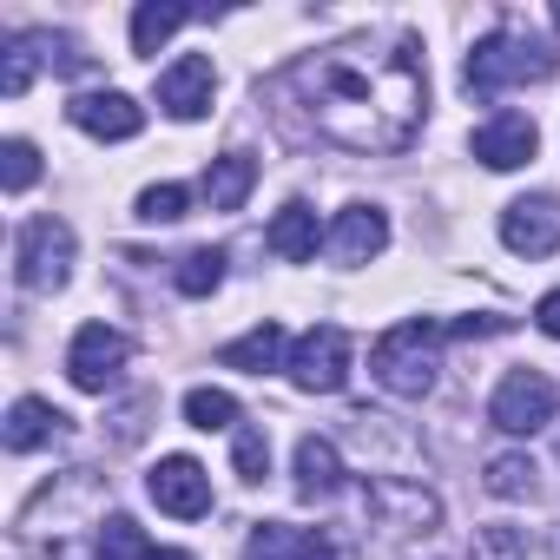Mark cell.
<instances>
[{
  "mask_svg": "<svg viewBox=\"0 0 560 560\" xmlns=\"http://www.w3.org/2000/svg\"><path fill=\"white\" fill-rule=\"evenodd\" d=\"M145 494H152L172 521H205V514H211V475H205L191 455H165V462L145 475Z\"/></svg>",
  "mask_w": 560,
  "mask_h": 560,
  "instance_id": "cell-9",
  "label": "cell"
},
{
  "mask_svg": "<svg viewBox=\"0 0 560 560\" xmlns=\"http://www.w3.org/2000/svg\"><path fill=\"white\" fill-rule=\"evenodd\" d=\"M317 211L304 205V198H291L284 211L270 218V231H264V244H270V257H284V264H304V257H317Z\"/></svg>",
  "mask_w": 560,
  "mask_h": 560,
  "instance_id": "cell-17",
  "label": "cell"
},
{
  "mask_svg": "<svg viewBox=\"0 0 560 560\" xmlns=\"http://www.w3.org/2000/svg\"><path fill=\"white\" fill-rule=\"evenodd\" d=\"M211 86H218L211 60H205V54H185V60H172V67L159 73V106H165L172 119H205V113H211Z\"/></svg>",
  "mask_w": 560,
  "mask_h": 560,
  "instance_id": "cell-12",
  "label": "cell"
},
{
  "mask_svg": "<svg viewBox=\"0 0 560 560\" xmlns=\"http://www.w3.org/2000/svg\"><path fill=\"white\" fill-rule=\"evenodd\" d=\"M152 547H145V534L126 521V514H113L106 527H100V560H145Z\"/></svg>",
  "mask_w": 560,
  "mask_h": 560,
  "instance_id": "cell-28",
  "label": "cell"
},
{
  "mask_svg": "<svg viewBox=\"0 0 560 560\" xmlns=\"http://www.w3.org/2000/svg\"><path fill=\"white\" fill-rule=\"evenodd\" d=\"M60 435H67V416H60L54 402L21 396V402L8 409V455H34V448H47V442H60Z\"/></svg>",
  "mask_w": 560,
  "mask_h": 560,
  "instance_id": "cell-16",
  "label": "cell"
},
{
  "mask_svg": "<svg viewBox=\"0 0 560 560\" xmlns=\"http://www.w3.org/2000/svg\"><path fill=\"white\" fill-rule=\"evenodd\" d=\"M291 86L304 93L311 126L363 159L402 152L422 132L429 113V60L416 34L396 40H343L330 54H311L291 67Z\"/></svg>",
  "mask_w": 560,
  "mask_h": 560,
  "instance_id": "cell-1",
  "label": "cell"
},
{
  "mask_svg": "<svg viewBox=\"0 0 560 560\" xmlns=\"http://www.w3.org/2000/svg\"><path fill=\"white\" fill-rule=\"evenodd\" d=\"M172 277H178V291H185V298H211V291L224 284V250L198 244V250H185V257H178V270H172Z\"/></svg>",
  "mask_w": 560,
  "mask_h": 560,
  "instance_id": "cell-22",
  "label": "cell"
},
{
  "mask_svg": "<svg viewBox=\"0 0 560 560\" xmlns=\"http://www.w3.org/2000/svg\"><path fill=\"white\" fill-rule=\"evenodd\" d=\"M126 357H132V343H126L119 330H106V324H86V330L73 337V350H67V376H73V389H86V396H106V389L119 383Z\"/></svg>",
  "mask_w": 560,
  "mask_h": 560,
  "instance_id": "cell-8",
  "label": "cell"
},
{
  "mask_svg": "<svg viewBox=\"0 0 560 560\" xmlns=\"http://www.w3.org/2000/svg\"><path fill=\"white\" fill-rule=\"evenodd\" d=\"M250 560H270V553H250Z\"/></svg>",
  "mask_w": 560,
  "mask_h": 560,
  "instance_id": "cell-36",
  "label": "cell"
},
{
  "mask_svg": "<svg viewBox=\"0 0 560 560\" xmlns=\"http://www.w3.org/2000/svg\"><path fill=\"white\" fill-rule=\"evenodd\" d=\"M250 185H257V159H250V152H224V159L205 165V198H211V211H244Z\"/></svg>",
  "mask_w": 560,
  "mask_h": 560,
  "instance_id": "cell-19",
  "label": "cell"
},
{
  "mask_svg": "<svg viewBox=\"0 0 560 560\" xmlns=\"http://www.w3.org/2000/svg\"><path fill=\"white\" fill-rule=\"evenodd\" d=\"M501 330H514L508 317H462V324H448V337H501Z\"/></svg>",
  "mask_w": 560,
  "mask_h": 560,
  "instance_id": "cell-32",
  "label": "cell"
},
{
  "mask_svg": "<svg viewBox=\"0 0 560 560\" xmlns=\"http://www.w3.org/2000/svg\"><path fill=\"white\" fill-rule=\"evenodd\" d=\"M534 324H540V337H560V291H547L534 304Z\"/></svg>",
  "mask_w": 560,
  "mask_h": 560,
  "instance_id": "cell-33",
  "label": "cell"
},
{
  "mask_svg": "<svg viewBox=\"0 0 560 560\" xmlns=\"http://www.w3.org/2000/svg\"><path fill=\"white\" fill-rule=\"evenodd\" d=\"M501 244L514 257H553L560 250V198L534 191V198H514L501 211Z\"/></svg>",
  "mask_w": 560,
  "mask_h": 560,
  "instance_id": "cell-10",
  "label": "cell"
},
{
  "mask_svg": "<svg viewBox=\"0 0 560 560\" xmlns=\"http://www.w3.org/2000/svg\"><path fill=\"white\" fill-rule=\"evenodd\" d=\"M14 277L27 291H60L73 277V224L67 218H27L14 237Z\"/></svg>",
  "mask_w": 560,
  "mask_h": 560,
  "instance_id": "cell-4",
  "label": "cell"
},
{
  "mask_svg": "<svg viewBox=\"0 0 560 560\" xmlns=\"http://www.w3.org/2000/svg\"><path fill=\"white\" fill-rule=\"evenodd\" d=\"M553 67H560V54H553L547 40L521 34V27H494L488 40L468 47V60H462V86H468L475 100H488V93H501V86L553 80Z\"/></svg>",
  "mask_w": 560,
  "mask_h": 560,
  "instance_id": "cell-2",
  "label": "cell"
},
{
  "mask_svg": "<svg viewBox=\"0 0 560 560\" xmlns=\"http://www.w3.org/2000/svg\"><path fill=\"white\" fill-rule=\"evenodd\" d=\"M250 553H291V560H350V540H337L330 527H277V521H264V527H250Z\"/></svg>",
  "mask_w": 560,
  "mask_h": 560,
  "instance_id": "cell-14",
  "label": "cell"
},
{
  "mask_svg": "<svg viewBox=\"0 0 560 560\" xmlns=\"http://www.w3.org/2000/svg\"><path fill=\"white\" fill-rule=\"evenodd\" d=\"M218 363H224V370H244V376H264V370L284 363V330L264 317L257 330H244L237 343H224V350H218Z\"/></svg>",
  "mask_w": 560,
  "mask_h": 560,
  "instance_id": "cell-20",
  "label": "cell"
},
{
  "mask_svg": "<svg viewBox=\"0 0 560 560\" xmlns=\"http://www.w3.org/2000/svg\"><path fill=\"white\" fill-rule=\"evenodd\" d=\"M185 422L205 429V435H211V429H237V396H231V389H191V396H185Z\"/></svg>",
  "mask_w": 560,
  "mask_h": 560,
  "instance_id": "cell-23",
  "label": "cell"
},
{
  "mask_svg": "<svg viewBox=\"0 0 560 560\" xmlns=\"http://www.w3.org/2000/svg\"><path fill=\"white\" fill-rule=\"evenodd\" d=\"M553 376L547 370H508L501 383H494V396H488V422L501 429V435H540L547 422H553Z\"/></svg>",
  "mask_w": 560,
  "mask_h": 560,
  "instance_id": "cell-5",
  "label": "cell"
},
{
  "mask_svg": "<svg viewBox=\"0 0 560 560\" xmlns=\"http://www.w3.org/2000/svg\"><path fill=\"white\" fill-rule=\"evenodd\" d=\"M231 468H237V481H264L270 475V435L264 429H237L231 435Z\"/></svg>",
  "mask_w": 560,
  "mask_h": 560,
  "instance_id": "cell-25",
  "label": "cell"
},
{
  "mask_svg": "<svg viewBox=\"0 0 560 560\" xmlns=\"http://www.w3.org/2000/svg\"><path fill=\"white\" fill-rule=\"evenodd\" d=\"M383 244H389V218H383L376 205H350V211L330 224L337 264H370V257H383Z\"/></svg>",
  "mask_w": 560,
  "mask_h": 560,
  "instance_id": "cell-15",
  "label": "cell"
},
{
  "mask_svg": "<svg viewBox=\"0 0 560 560\" xmlns=\"http://www.w3.org/2000/svg\"><path fill=\"white\" fill-rule=\"evenodd\" d=\"M34 40L47 47L54 73H86V54H80V40H73V34H34Z\"/></svg>",
  "mask_w": 560,
  "mask_h": 560,
  "instance_id": "cell-31",
  "label": "cell"
},
{
  "mask_svg": "<svg viewBox=\"0 0 560 560\" xmlns=\"http://www.w3.org/2000/svg\"><path fill=\"white\" fill-rule=\"evenodd\" d=\"M363 508L383 534H429L442 527V501L422 488V481H402V475H376L363 488Z\"/></svg>",
  "mask_w": 560,
  "mask_h": 560,
  "instance_id": "cell-7",
  "label": "cell"
},
{
  "mask_svg": "<svg viewBox=\"0 0 560 560\" xmlns=\"http://www.w3.org/2000/svg\"><path fill=\"white\" fill-rule=\"evenodd\" d=\"M185 205H191L185 185H145V191H139V218H145V224H178Z\"/></svg>",
  "mask_w": 560,
  "mask_h": 560,
  "instance_id": "cell-27",
  "label": "cell"
},
{
  "mask_svg": "<svg viewBox=\"0 0 560 560\" xmlns=\"http://www.w3.org/2000/svg\"><path fill=\"white\" fill-rule=\"evenodd\" d=\"M534 475H540V468H534L527 455H494V462H488V494H501V501H527V494L540 488Z\"/></svg>",
  "mask_w": 560,
  "mask_h": 560,
  "instance_id": "cell-24",
  "label": "cell"
},
{
  "mask_svg": "<svg viewBox=\"0 0 560 560\" xmlns=\"http://www.w3.org/2000/svg\"><path fill=\"white\" fill-rule=\"evenodd\" d=\"M553 27H560V8H553Z\"/></svg>",
  "mask_w": 560,
  "mask_h": 560,
  "instance_id": "cell-35",
  "label": "cell"
},
{
  "mask_svg": "<svg viewBox=\"0 0 560 560\" xmlns=\"http://www.w3.org/2000/svg\"><path fill=\"white\" fill-rule=\"evenodd\" d=\"M34 34H21V40H8V67H0V93H8V100H21L27 86H34Z\"/></svg>",
  "mask_w": 560,
  "mask_h": 560,
  "instance_id": "cell-29",
  "label": "cell"
},
{
  "mask_svg": "<svg viewBox=\"0 0 560 560\" xmlns=\"http://www.w3.org/2000/svg\"><path fill=\"white\" fill-rule=\"evenodd\" d=\"M67 119L80 132H93V139H139V126H145V113H139L132 93H80L67 106Z\"/></svg>",
  "mask_w": 560,
  "mask_h": 560,
  "instance_id": "cell-13",
  "label": "cell"
},
{
  "mask_svg": "<svg viewBox=\"0 0 560 560\" xmlns=\"http://www.w3.org/2000/svg\"><path fill=\"white\" fill-rule=\"evenodd\" d=\"M442 324L435 317H409V324H396V330H383L376 337V350H370V376L389 389V396H429L435 389V370H442Z\"/></svg>",
  "mask_w": 560,
  "mask_h": 560,
  "instance_id": "cell-3",
  "label": "cell"
},
{
  "mask_svg": "<svg viewBox=\"0 0 560 560\" xmlns=\"http://www.w3.org/2000/svg\"><path fill=\"white\" fill-rule=\"evenodd\" d=\"M534 152H540V132H534L527 113H494V119L475 126V159H481L488 172H514V165H527Z\"/></svg>",
  "mask_w": 560,
  "mask_h": 560,
  "instance_id": "cell-11",
  "label": "cell"
},
{
  "mask_svg": "<svg viewBox=\"0 0 560 560\" xmlns=\"http://www.w3.org/2000/svg\"><path fill=\"white\" fill-rule=\"evenodd\" d=\"M145 560H191V553H178V547H152Z\"/></svg>",
  "mask_w": 560,
  "mask_h": 560,
  "instance_id": "cell-34",
  "label": "cell"
},
{
  "mask_svg": "<svg viewBox=\"0 0 560 560\" xmlns=\"http://www.w3.org/2000/svg\"><path fill=\"white\" fill-rule=\"evenodd\" d=\"M40 178V152L27 145V139H8V145H0V185H8V191H27Z\"/></svg>",
  "mask_w": 560,
  "mask_h": 560,
  "instance_id": "cell-26",
  "label": "cell"
},
{
  "mask_svg": "<svg viewBox=\"0 0 560 560\" xmlns=\"http://www.w3.org/2000/svg\"><path fill=\"white\" fill-rule=\"evenodd\" d=\"M284 370H291V383H298L304 396H337V389L350 383V330H343V324L304 330Z\"/></svg>",
  "mask_w": 560,
  "mask_h": 560,
  "instance_id": "cell-6",
  "label": "cell"
},
{
  "mask_svg": "<svg viewBox=\"0 0 560 560\" xmlns=\"http://www.w3.org/2000/svg\"><path fill=\"white\" fill-rule=\"evenodd\" d=\"M185 21H191V8H178V0H145L132 14V54H159Z\"/></svg>",
  "mask_w": 560,
  "mask_h": 560,
  "instance_id": "cell-21",
  "label": "cell"
},
{
  "mask_svg": "<svg viewBox=\"0 0 560 560\" xmlns=\"http://www.w3.org/2000/svg\"><path fill=\"white\" fill-rule=\"evenodd\" d=\"M481 560H527V527H508V521H494V527H481V547H475Z\"/></svg>",
  "mask_w": 560,
  "mask_h": 560,
  "instance_id": "cell-30",
  "label": "cell"
},
{
  "mask_svg": "<svg viewBox=\"0 0 560 560\" xmlns=\"http://www.w3.org/2000/svg\"><path fill=\"white\" fill-rule=\"evenodd\" d=\"M343 488V455L330 435H304L298 442V494L304 501H330Z\"/></svg>",
  "mask_w": 560,
  "mask_h": 560,
  "instance_id": "cell-18",
  "label": "cell"
}]
</instances>
